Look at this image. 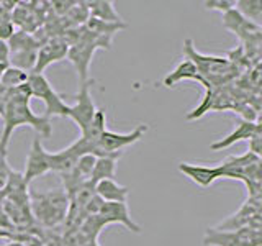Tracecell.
I'll return each mask as SVG.
<instances>
[{"instance_id":"obj_29","label":"cell","mask_w":262,"mask_h":246,"mask_svg":"<svg viewBox=\"0 0 262 246\" xmlns=\"http://www.w3.org/2000/svg\"><path fill=\"white\" fill-rule=\"evenodd\" d=\"M249 153L252 154H256L260 158V154H262V138H260V133L256 135V136H252L249 139Z\"/></svg>"},{"instance_id":"obj_10","label":"cell","mask_w":262,"mask_h":246,"mask_svg":"<svg viewBox=\"0 0 262 246\" xmlns=\"http://www.w3.org/2000/svg\"><path fill=\"white\" fill-rule=\"evenodd\" d=\"M49 171H51L49 153L45 150L43 143H41V138L35 136V139H33V143H31V150L28 153V158H27V168H25V172L21 174L25 184L28 186L36 177L48 174Z\"/></svg>"},{"instance_id":"obj_23","label":"cell","mask_w":262,"mask_h":246,"mask_svg":"<svg viewBox=\"0 0 262 246\" xmlns=\"http://www.w3.org/2000/svg\"><path fill=\"white\" fill-rule=\"evenodd\" d=\"M89 10L85 7V2H76L74 7L68 12V15L64 16V20H69L71 22V28L72 27H79V25L85 23L89 20Z\"/></svg>"},{"instance_id":"obj_1","label":"cell","mask_w":262,"mask_h":246,"mask_svg":"<svg viewBox=\"0 0 262 246\" xmlns=\"http://www.w3.org/2000/svg\"><path fill=\"white\" fill-rule=\"evenodd\" d=\"M31 100V92L28 87V82L16 89H12L7 92V104H5V112H4V131H2V138H0V154L7 158V150H8V143H10V138L13 135V131L28 125L36 131L38 136L49 138L53 135V125L51 120L46 118L45 115H36L31 110L30 107Z\"/></svg>"},{"instance_id":"obj_15","label":"cell","mask_w":262,"mask_h":246,"mask_svg":"<svg viewBox=\"0 0 262 246\" xmlns=\"http://www.w3.org/2000/svg\"><path fill=\"white\" fill-rule=\"evenodd\" d=\"M182 80H196V82H200V84L205 87V90L213 89L208 84V82L203 80V77L199 74V71H196L193 63L188 61V59H184L182 63H179L176 66V69L170 71L167 76L164 77V86H166V87H174L176 84H179V82H182Z\"/></svg>"},{"instance_id":"obj_30","label":"cell","mask_w":262,"mask_h":246,"mask_svg":"<svg viewBox=\"0 0 262 246\" xmlns=\"http://www.w3.org/2000/svg\"><path fill=\"white\" fill-rule=\"evenodd\" d=\"M8 61H10V49L7 41L0 39V64H8Z\"/></svg>"},{"instance_id":"obj_13","label":"cell","mask_w":262,"mask_h":246,"mask_svg":"<svg viewBox=\"0 0 262 246\" xmlns=\"http://www.w3.org/2000/svg\"><path fill=\"white\" fill-rule=\"evenodd\" d=\"M260 133V123L259 121H249V120H239L236 123L234 130L229 133L228 136L221 138L220 141H215L210 145V150L213 151H221V150H226V148L233 146L237 141H243V139H249L252 136H256Z\"/></svg>"},{"instance_id":"obj_28","label":"cell","mask_w":262,"mask_h":246,"mask_svg":"<svg viewBox=\"0 0 262 246\" xmlns=\"http://www.w3.org/2000/svg\"><path fill=\"white\" fill-rule=\"evenodd\" d=\"M74 4H76V2H51V4H49V5H51L49 8H51L54 15L66 16V15H68V12L74 7Z\"/></svg>"},{"instance_id":"obj_8","label":"cell","mask_w":262,"mask_h":246,"mask_svg":"<svg viewBox=\"0 0 262 246\" xmlns=\"http://www.w3.org/2000/svg\"><path fill=\"white\" fill-rule=\"evenodd\" d=\"M223 27L229 31H233L244 45L251 46L256 53L259 51L260 33H262L260 25L252 23L251 20L244 18L236 8H231V10L223 13Z\"/></svg>"},{"instance_id":"obj_5","label":"cell","mask_w":262,"mask_h":246,"mask_svg":"<svg viewBox=\"0 0 262 246\" xmlns=\"http://www.w3.org/2000/svg\"><path fill=\"white\" fill-rule=\"evenodd\" d=\"M147 131V125H138L129 133H117V131L105 130L95 146V158H113L120 159L126 146L138 143Z\"/></svg>"},{"instance_id":"obj_27","label":"cell","mask_w":262,"mask_h":246,"mask_svg":"<svg viewBox=\"0 0 262 246\" xmlns=\"http://www.w3.org/2000/svg\"><path fill=\"white\" fill-rule=\"evenodd\" d=\"M15 25L12 22V18H7L4 22H0V39L2 41H8L13 35H15Z\"/></svg>"},{"instance_id":"obj_17","label":"cell","mask_w":262,"mask_h":246,"mask_svg":"<svg viewBox=\"0 0 262 246\" xmlns=\"http://www.w3.org/2000/svg\"><path fill=\"white\" fill-rule=\"evenodd\" d=\"M85 7L92 18L108 23H123L121 16L115 10L113 2L110 0H92V2H85Z\"/></svg>"},{"instance_id":"obj_16","label":"cell","mask_w":262,"mask_h":246,"mask_svg":"<svg viewBox=\"0 0 262 246\" xmlns=\"http://www.w3.org/2000/svg\"><path fill=\"white\" fill-rule=\"evenodd\" d=\"M95 194L100 197L103 202H120L126 203L129 195V187L118 184L115 179L100 180L95 184Z\"/></svg>"},{"instance_id":"obj_14","label":"cell","mask_w":262,"mask_h":246,"mask_svg":"<svg viewBox=\"0 0 262 246\" xmlns=\"http://www.w3.org/2000/svg\"><path fill=\"white\" fill-rule=\"evenodd\" d=\"M177 169L200 187H210L215 180L221 179V171L218 164L216 166H203V164L179 162Z\"/></svg>"},{"instance_id":"obj_34","label":"cell","mask_w":262,"mask_h":246,"mask_svg":"<svg viewBox=\"0 0 262 246\" xmlns=\"http://www.w3.org/2000/svg\"><path fill=\"white\" fill-rule=\"evenodd\" d=\"M7 66H8V64H0V77H2V74H4V71H5Z\"/></svg>"},{"instance_id":"obj_25","label":"cell","mask_w":262,"mask_h":246,"mask_svg":"<svg viewBox=\"0 0 262 246\" xmlns=\"http://www.w3.org/2000/svg\"><path fill=\"white\" fill-rule=\"evenodd\" d=\"M105 225H106V221L100 215H92V217H87L84 225H82V230H84V233L90 238V240H95L98 232H100Z\"/></svg>"},{"instance_id":"obj_20","label":"cell","mask_w":262,"mask_h":246,"mask_svg":"<svg viewBox=\"0 0 262 246\" xmlns=\"http://www.w3.org/2000/svg\"><path fill=\"white\" fill-rule=\"evenodd\" d=\"M115 172H117V159L97 158L92 174H90V182L95 186L97 182H100V180L115 179Z\"/></svg>"},{"instance_id":"obj_18","label":"cell","mask_w":262,"mask_h":246,"mask_svg":"<svg viewBox=\"0 0 262 246\" xmlns=\"http://www.w3.org/2000/svg\"><path fill=\"white\" fill-rule=\"evenodd\" d=\"M128 25L123 22V23H108V22H102V20H97V18H92V16H89V20L85 22L84 28L89 31V33H94V35L100 36L106 41H110L112 43V38L115 33H118L120 30H125Z\"/></svg>"},{"instance_id":"obj_21","label":"cell","mask_w":262,"mask_h":246,"mask_svg":"<svg viewBox=\"0 0 262 246\" xmlns=\"http://www.w3.org/2000/svg\"><path fill=\"white\" fill-rule=\"evenodd\" d=\"M28 77H30V72L21 71L18 68H13V66L8 64L2 74V77H0V84H2L7 90H12V89H16L23 84H27Z\"/></svg>"},{"instance_id":"obj_19","label":"cell","mask_w":262,"mask_h":246,"mask_svg":"<svg viewBox=\"0 0 262 246\" xmlns=\"http://www.w3.org/2000/svg\"><path fill=\"white\" fill-rule=\"evenodd\" d=\"M205 246H243L234 232H221L216 228H207L203 235Z\"/></svg>"},{"instance_id":"obj_11","label":"cell","mask_w":262,"mask_h":246,"mask_svg":"<svg viewBox=\"0 0 262 246\" xmlns=\"http://www.w3.org/2000/svg\"><path fill=\"white\" fill-rule=\"evenodd\" d=\"M68 51H69V46L66 45V41L61 36L49 38L46 43L38 49L36 64H35V69H33L31 72L43 74V71L48 68L49 64L66 59Z\"/></svg>"},{"instance_id":"obj_12","label":"cell","mask_w":262,"mask_h":246,"mask_svg":"<svg viewBox=\"0 0 262 246\" xmlns=\"http://www.w3.org/2000/svg\"><path fill=\"white\" fill-rule=\"evenodd\" d=\"M106 225L110 223H121L125 225L129 232L133 233H141V227H139L136 221H133L129 215V210H128V203H120V202H103L100 212H98Z\"/></svg>"},{"instance_id":"obj_7","label":"cell","mask_w":262,"mask_h":246,"mask_svg":"<svg viewBox=\"0 0 262 246\" xmlns=\"http://www.w3.org/2000/svg\"><path fill=\"white\" fill-rule=\"evenodd\" d=\"M218 168L221 171V179H237L241 182L260 180V158L249 151L241 156H229L218 162Z\"/></svg>"},{"instance_id":"obj_22","label":"cell","mask_w":262,"mask_h":246,"mask_svg":"<svg viewBox=\"0 0 262 246\" xmlns=\"http://www.w3.org/2000/svg\"><path fill=\"white\" fill-rule=\"evenodd\" d=\"M234 8L244 16V18L251 20L256 25H260V20H262L260 0H237V2H234Z\"/></svg>"},{"instance_id":"obj_31","label":"cell","mask_w":262,"mask_h":246,"mask_svg":"<svg viewBox=\"0 0 262 246\" xmlns=\"http://www.w3.org/2000/svg\"><path fill=\"white\" fill-rule=\"evenodd\" d=\"M5 104H7V95H0V117H4Z\"/></svg>"},{"instance_id":"obj_35","label":"cell","mask_w":262,"mask_h":246,"mask_svg":"<svg viewBox=\"0 0 262 246\" xmlns=\"http://www.w3.org/2000/svg\"><path fill=\"white\" fill-rule=\"evenodd\" d=\"M2 158H4V156H2V154H0V159H2Z\"/></svg>"},{"instance_id":"obj_6","label":"cell","mask_w":262,"mask_h":246,"mask_svg":"<svg viewBox=\"0 0 262 246\" xmlns=\"http://www.w3.org/2000/svg\"><path fill=\"white\" fill-rule=\"evenodd\" d=\"M28 87H30L31 97L41 98V100L45 102V105H46L45 117L46 118H51V117H68L69 105L62 100V97L56 92L54 87L51 86V82H49L43 76V74L30 72Z\"/></svg>"},{"instance_id":"obj_4","label":"cell","mask_w":262,"mask_h":246,"mask_svg":"<svg viewBox=\"0 0 262 246\" xmlns=\"http://www.w3.org/2000/svg\"><path fill=\"white\" fill-rule=\"evenodd\" d=\"M110 41H106L100 36L94 35V33H89L84 27H82L80 31V39L76 45L69 46L68 51V59L74 64V68L77 69V74L80 77V84L90 80L89 79V66L90 61H92V56L95 53L97 48H105L110 49Z\"/></svg>"},{"instance_id":"obj_3","label":"cell","mask_w":262,"mask_h":246,"mask_svg":"<svg viewBox=\"0 0 262 246\" xmlns=\"http://www.w3.org/2000/svg\"><path fill=\"white\" fill-rule=\"evenodd\" d=\"M31 213H35L38 221L46 227H54L61 223L69 210V197L64 189L33 194L30 197Z\"/></svg>"},{"instance_id":"obj_2","label":"cell","mask_w":262,"mask_h":246,"mask_svg":"<svg viewBox=\"0 0 262 246\" xmlns=\"http://www.w3.org/2000/svg\"><path fill=\"white\" fill-rule=\"evenodd\" d=\"M184 53L187 56L185 59L193 63V66L203 77V80L208 82L211 87L223 86V82L233 77L231 72L234 71V68L231 66V63L228 61V57L208 56V54L196 51L192 39L184 41Z\"/></svg>"},{"instance_id":"obj_33","label":"cell","mask_w":262,"mask_h":246,"mask_svg":"<svg viewBox=\"0 0 262 246\" xmlns=\"http://www.w3.org/2000/svg\"><path fill=\"white\" fill-rule=\"evenodd\" d=\"M5 246H25V244L20 243V241H15V240H13V241H10V243H7Z\"/></svg>"},{"instance_id":"obj_9","label":"cell","mask_w":262,"mask_h":246,"mask_svg":"<svg viewBox=\"0 0 262 246\" xmlns=\"http://www.w3.org/2000/svg\"><path fill=\"white\" fill-rule=\"evenodd\" d=\"M95 112L97 109L92 100V94H90V80H87L84 84H80V89L76 95V104L69 105L68 117L76 123L82 133L90 125V121L94 120Z\"/></svg>"},{"instance_id":"obj_24","label":"cell","mask_w":262,"mask_h":246,"mask_svg":"<svg viewBox=\"0 0 262 246\" xmlns=\"http://www.w3.org/2000/svg\"><path fill=\"white\" fill-rule=\"evenodd\" d=\"M95 161L97 158L92 154H84L80 156V158L77 159L76 162V168H74V171L77 172V176L82 179V180H90V174H92V169L95 166Z\"/></svg>"},{"instance_id":"obj_32","label":"cell","mask_w":262,"mask_h":246,"mask_svg":"<svg viewBox=\"0 0 262 246\" xmlns=\"http://www.w3.org/2000/svg\"><path fill=\"white\" fill-rule=\"evenodd\" d=\"M12 235H13V232H8V230L0 228V238H8V240H12Z\"/></svg>"},{"instance_id":"obj_26","label":"cell","mask_w":262,"mask_h":246,"mask_svg":"<svg viewBox=\"0 0 262 246\" xmlns=\"http://www.w3.org/2000/svg\"><path fill=\"white\" fill-rule=\"evenodd\" d=\"M203 5L208 10H220L223 13L234 8V2H228V0H207V2H203Z\"/></svg>"}]
</instances>
